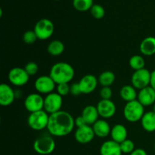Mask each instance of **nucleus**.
Segmentation results:
<instances>
[{
    "mask_svg": "<svg viewBox=\"0 0 155 155\" xmlns=\"http://www.w3.org/2000/svg\"><path fill=\"white\" fill-rule=\"evenodd\" d=\"M101 155H122L120 145L113 140H107L103 142L100 147Z\"/></svg>",
    "mask_w": 155,
    "mask_h": 155,
    "instance_id": "f3484780",
    "label": "nucleus"
},
{
    "mask_svg": "<svg viewBox=\"0 0 155 155\" xmlns=\"http://www.w3.org/2000/svg\"><path fill=\"white\" fill-rule=\"evenodd\" d=\"M130 155H148L145 150L142 148H136Z\"/></svg>",
    "mask_w": 155,
    "mask_h": 155,
    "instance_id": "c9c22d12",
    "label": "nucleus"
},
{
    "mask_svg": "<svg viewBox=\"0 0 155 155\" xmlns=\"http://www.w3.org/2000/svg\"><path fill=\"white\" fill-rule=\"evenodd\" d=\"M8 77L11 84L18 87L25 86L30 79V76L25 69L19 67H15L11 69L8 72Z\"/></svg>",
    "mask_w": 155,
    "mask_h": 155,
    "instance_id": "1a4fd4ad",
    "label": "nucleus"
},
{
    "mask_svg": "<svg viewBox=\"0 0 155 155\" xmlns=\"http://www.w3.org/2000/svg\"><path fill=\"white\" fill-rule=\"evenodd\" d=\"M91 15L95 19H101L105 15V10L104 8L98 4H94L90 9Z\"/></svg>",
    "mask_w": 155,
    "mask_h": 155,
    "instance_id": "cd10ccee",
    "label": "nucleus"
},
{
    "mask_svg": "<svg viewBox=\"0 0 155 155\" xmlns=\"http://www.w3.org/2000/svg\"><path fill=\"white\" fill-rule=\"evenodd\" d=\"M38 39L34 30H27L23 35V41L27 45H32Z\"/></svg>",
    "mask_w": 155,
    "mask_h": 155,
    "instance_id": "c756f323",
    "label": "nucleus"
},
{
    "mask_svg": "<svg viewBox=\"0 0 155 155\" xmlns=\"http://www.w3.org/2000/svg\"><path fill=\"white\" fill-rule=\"evenodd\" d=\"M24 104L30 113L39 111L44 108V98L39 93L29 94L24 100Z\"/></svg>",
    "mask_w": 155,
    "mask_h": 155,
    "instance_id": "9b49d317",
    "label": "nucleus"
},
{
    "mask_svg": "<svg viewBox=\"0 0 155 155\" xmlns=\"http://www.w3.org/2000/svg\"><path fill=\"white\" fill-rule=\"evenodd\" d=\"M110 135L111 137V140L120 144L121 142L127 139L128 131L125 126L118 124L112 127Z\"/></svg>",
    "mask_w": 155,
    "mask_h": 155,
    "instance_id": "6ab92c4d",
    "label": "nucleus"
},
{
    "mask_svg": "<svg viewBox=\"0 0 155 155\" xmlns=\"http://www.w3.org/2000/svg\"><path fill=\"white\" fill-rule=\"evenodd\" d=\"M47 51L51 55L59 56L64 51V45L61 40L54 39L49 42L47 46Z\"/></svg>",
    "mask_w": 155,
    "mask_h": 155,
    "instance_id": "393cba45",
    "label": "nucleus"
},
{
    "mask_svg": "<svg viewBox=\"0 0 155 155\" xmlns=\"http://www.w3.org/2000/svg\"><path fill=\"white\" fill-rule=\"evenodd\" d=\"M81 116L86 121L87 125H93L98 120V114L97 107L94 105H87L83 108Z\"/></svg>",
    "mask_w": 155,
    "mask_h": 155,
    "instance_id": "aec40b11",
    "label": "nucleus"
},
{
    "mask_svg": "<svg viewBox=\"0 0 155 155\" xmlns=\"http://www.w3.org/2000/svg\"><path fill=\"white\" fill-rule=\"evenodd\" d=\"M137 100L144 106L148 107L155 103V90L151 86L139 90Z\"/></svg>",
    "mask_w": 155,
    "mask_h": 155,
    "instance_id": "dca6fc26",
    "label": "nucleus"
},
{
    "mask_svg": "<svg viewBox=\"0 0 155 155\" xmlns=\"http://www.w3.org/2000/svg\"><path fill=\"white\" fill-rule=\"evenodd\" d=\"M113 95V92H112V89L110 87H102L100 90V96H101V99H106L108 100L110 99Z\"/></svg>",
    "mask_w": 155,
    "mask_h": 155,
    "instance_id": "473e14b6",
    "label": "nucleus"
},
{
    "mask_svg": "<svg viewBox=\"0 0 155 155\" xmlns=\"http://www.w3.org/2000/svg\"><path fill=\"white\" fill-rule=\"evenodd\" d=\"M80 89L82 94H90L96 89L98 84V80L96 77L92 74H86L80 79Z\"/></svg>",
    "mask_w": 155,
    "mask_h": 155,
    "instance_id": "4468645a",
    "label": "nucleus"
},
{
    "mask_svg": "<svg viewBox=\"0 0 155 155\" xmlns=\"http://www.w3.org/2000/svg\"><path fill=\"white\" fill-rule=\"evenodd\" d=\"M56 89H57V93H58L61 96H66L68 94H70L71 86L68 83H61V84L57 85Z\"/></svg>",
    "mask_w": 155,
    "mask_h": 155,
    "instance_id": "2f4dec72",
    "label": "nucleus"
},
{
    "mask_svg": "<svg viewBox=\"0 0 155 155\" xmlns=\"http://www.w3.org/2000/svg\"><path fill=\"white\" fill-rule=\"evenodd\" d=\"M141 53L145 56H151L155 54V37L148 36L141 42L139 45Z\"/></svg>",
    "mask_w": 155,
    "mask_h": 155,
    "instance_id": "412c9836",
    "label": "nucleus"
},
{
    "mask_svg": "<svg viewBox=\"0 0 155 155\" xmlns=\"http://www.w3.org/2000/svg\"><path fill=\"white\" fill-rule=\"evenodd\" d=\"M33 30L36 33L38 39L46 40L54 33V25L51 20L48 18H42L35 24Z\"/></svg>",
    "mask_w": 155,
    "mask_h": 155,
    "instance_id": "39448f33",
    "label": "nucleus"
},
{
    "mask_svg": "<svg viewBox=\"0 0 155 155\" xmlns=\"http://www.w3.org/2000/svg\"><path fill=\"white\" fill-rule=\"evenodd\" d=\"M150 86L153 88L155 90V70L151 72V83Z\"/></svg>",
    "mask_w": 155,
    "mask_h": 155,
    "instance_id": "e433bc0d",
    "label": "nucleus"
},
{
    "mask_svg": "<svg viewBox=\"0 0 155 155\" xmlns=\"http://www.w3.org/2000/svg\"><path fill=\"white\" fill-rule=\"evenodd\" d=\"M120 145L121 151L123 154H131L136 148H135V144L131 139H126L123 142L120 144Z\"/></svg>",
    "mask_w": 155,
    "mask_h": 155,
    "instance_id": "c85d7f7f",
    "label": "nucleus"
},
{
    "mask_svg": "<svg viewBox=\"0 0 155 155\" xmlns=\"http://www.w3.org/2000/svg\"><path fill=\"white\" fill-rule=\"evenodd\" d=\"M70 94H71L74 96H79L81 95L82 92L80 89V84L79 83H74L71 85V90H70Z\"/></svg>",
    "mask_w": 155,
    "mask_h": 155,
    "instance_id": "72a5a7b5",
    "label": "nucleus"
},
{
    "mask_svg": "<svg viewBox=\"0 0 155 155\" xmlns=\"http://www.w3.org/2000/svg\"><path fill=\"white\" fill-rule=\"evenodd\" d=\"M116 80V76L114 74V72L110 71H106L101 73L98 77V83L101 85L102 87H110V86L113 85Z\"/></svg>",
    "mask_w": 155,
    "mask_h": 155,
    "instance_id": "b1692460",
    "label": "nucleus"
},
{
    "mask_svg": "<svg viewBox=\"0 0 155 155\" xmlns=\"http://www.w3.org/2000/svg\"><path fill=\"white\" fill-rule=\"evenodd\" d=\"M34 87L39 93L48 95L54 90L56 83L49 75H43L36 79L34 83Z\"/></svg>",
    "mask_w": 155,
    "mask_h": 155,
    "instance_id": "9d476101",
    "label": "nucleus"
},
{
    "mask_svg": "<svg viewBox=\"0 0 155 155\" xmlns=\"http://www.w3.org/2000/svg\"><path fill=\"white\" fill-rule=\"evenodd\" d=\"M24 69L27 71V74H29V76H34L37 74L38 71H39V66L36 63L33 61H30L25 65L24 67Z\"/></svg>",
    "mask_w": 155,
    "mask_h": 155,
    "instance_id": "7c9ffc66",
    "label": "nucleus"
},
{
    "mask_svg": "<svg viewBox=\"0 0 155 155\" xmlns=\"http://www.w3.org/2000/svg\"><path fill=\"white\" fill-rule=\"evenodd\" d=\"M95 136L92 127L89 125H85L83 127L77 129L74 133V138L76 141L80 144L86 145L93 140Z\"/></svg>",
    "mask_w": 155,
    "mask_h": 155,
    "instance_id": "f8f14e48",
    "label": "nucleus"
},
{
    "mask_svg": "<svg viewBox=\"0 0 155 155\" xmlns=\"http://www.w3.org/2000/svg\"><path fill=\"white\" fill-rule=\"evenodd\" d=\"M56 143L52 137L43 136L36 139L33 143V150L40 155H48L55 149Z\"/></svg>",
    "mask_w": 155,
    "mask_h": 155,
    "instance_id": "423d86ee",
    "label": "nucleus"
},
{
    "mask_svg": "<svg viewBox=\"0 0 155 155\" xmlns=\"http://www.w3.org/2000/svg\"><path fill=\"white\" fill-rule=\"evenodd\" d=\"M74 127L75 119L72 115L65 110H60L49 115L47 130L54 137H64L71 134Z\"/></svg>",
    "mask_w": 155,
    "mask_h": 155,
    "instance_id": "f257e3e1",
    "label": "nucleus"
},
{
    "mask_svg": "<svg viewBox=\"0 0 155 155\" xmlns=\"http://www.w3.org/2000/svg\"><path fill=\"white\" fill-rule=\"evenodd\" d=\"M96 107L99 116L103 119H110L114 116L117 111L116 105L110 99H101Z\"/></svg>",
    "mask_w": 155,
    "mask_h": 155,
    "instance_id": "ddd939ff",
    "label": "nucleus"
},
{
    "mask_svg": "<svg viewBox=\"0 0 155 155\" xmlns=\"http://www.w3.org/2000/svg\"><path fill=\"white\" fill-rule=\"evenodd\" d=\"M151 72L146 68L134 71L131 77L132 86L139 90L148 87L151 83Z\"/></svg>",
    "mask_w": 155,
    "mask_h": 155,
    "instance_id": "6e6552de",
    "label": "nucleus"
},
{
    "mask_svg": "<svg viewBox=\"0 0 155 155\" xmlns=\"http://www.w3.org/2000/svg\"><path fill=\"white\" fill-rule=\"evenodd\" d=\"M16 98V93L12 86L6 83L0 86V104L3 107L11 105Z\"/></svg>",
    "mask_w": 155,
    "mask_h": 155,
    "instance_id": "2eb2a0df",
    "label": "nucleus"
},
{
    "mask_svg": "<svg viewBox=\"0 0 155 155\" xmlns=\"http://www.w3.org/2000/svg\"><path fill=\"white\" fill-rule=\"evenodd\" d=\"M130 66L133 70L139 71V70L143 69L145 66V61L142 56L139 54H136L130 58Z\"/></svg>",
    "mask_w": 155,
    "mask_h": 155,
    "instance_id": "a878e982",
    "label": "nucleus"
},
{
    "mask_svg": "<svg viewBox=\"0 0 155 155\" xmlns=\"http://www.w3.org/2000/svg\"><path fill=\"white\" fill-rule=\"evenodd\" d=\"M49 120V114L45 110H41L39 111L30 113L27 118V124L33 130L41 131L47 129Z\"/></svg>",
    "mask_w": 155,
    "mask_h": 155,
    "instance_id": "20e7f679",
    "label": "nucleus"
},
{
    "mask_svg": "<svg viewBox=\"0 0 155 155\" xmlns=\"http://www.w3.org/2000/svg\"><path fill=\"white\" fill-rule=\"evenodd\" d=\"M154 149H155V144H154Z\"/></svg>",
    "mask_w": 155,
    "mask_h": 155,
    "instance_id": "ea45409f",
    "label": "nucleus"
},
{
    "mask_svg": "<svg viewBox=\"0 0 155 155\" xmlns=\"http://www.w3.org/2000/svg\"><path fill=\"white\" fill-rule=\"evenodd\" d=\"M75 71L74 68L67 62H58L52 65L50 70L49 76L56 85L69 83L74 79Z\"/></svg>",
    "mask_w": 155,
    "mask_h": 155,
    "instance_id": "f03ea898",
    "label": "nucleus"
},
{
    "mask_svg": "<svg viewBox=\"0 0 155 155\" xmlns=\"http://www.w3.org/2000/svg\"><path fill=\"white\" fill-rule=\"evenodd\" d=\"M85 125H87L85 121V120L83 119V117L82 116L77 117V118H75V127H77V128L79 127H83Z\"/></svg>",
    "mask_w": 155,
    "mask_h": 155,
    "instance_id": "f704fd0d",
    "label": "nucleus"
},
{
    "mask_svg": "<svg viewBox=\"0 0 155 155\" xmlns=\"http://www.w3.org/2000/svg\"><path fill=\"white\" fill-rule=\"evenodd\" d=\"M142 127L145 131L153 133L155 131V113L152 110L145 112L141 120Z\"/></svg>",
    "mask_w": 155,
    "mask_h": 155,
    "instance_id": "4be33fe9",
    "label": "nucleus"
},
{
    "mask_svg": "<svg viewBox=\"0 0 155 155\" xmlns=\"http://www.w3.org/2000/svg\"><path fill=\"white\" fill-rule=\"evenodd\" d=\"M54 1H59V0H54Z\"/></svg>",
    "mask_w": 155,
    "mask_h": 155,
    "instance_id": "58836bf2",
    "label": "nucleus"
},
{
    "mask_svg": "<svg viewBox=\"0 0 155 155\" xmlns=\"http://www.w3.org/2000/svg\"><path fill=\"white\" fill-rule=\"evenodd\" d=\"M62 104H63V98L57 92H51L48 94L44 98V108L48 114L58 112L61 110Z\"/></svg>",
    "mask_w": 155,
    "mask_h": 155,
    "instance_id": "0eeeda50",
    "label": "nucleus"
},
{
    "mask_svg": "<svg viewBox=\"0 0 155 155\" xmlns=\"http://www.w3.org/2000/svg\"><path fill=\"white\" fill-rule=\"evenodd\" d=\"M120 95L124 101L130 102L137 99L138 93L136 89L132 85H126L120 89Z\"/></svg>",
    "mask_w": 155,
    "mask_h": 155,
    "instance_id": "5701e85b",
    "label": "nucleus"
},
{
    "mask_svg": "<svg viewBox=\"0 0 155 155\" xmlns=\"http://www.w3.org/2000/svg\"><path fill=\"white\" fill-rule=\"evenodd\" d=\"M93 5V0H73V6L79 12L90 10Z\"/></svg>",
    "mask_w": 155,
    "mask_h": 155,
    "instance_id": "bb28decb",
    "label": "nucleus"
},
{
    "mask_svg": "<svg viewBox=\"0 0 155 155\" xmlns=\"http://www.w3.org/2000/svg\"><path fill=\"white\" fill-rule=\"evenodd\" d=\"M152 111H154V113H155V103L154 104H153V110H152Z\"/></svg>",
    "mask_w": 155,
    "mask_h": 155,
    "instance_id": "4c0bfd02",
    "label": "nucleus"
},
{
    "mask_svg": "<svg viewBox=\"0 0 155 155\" xmlns=\"http://www.w3.org/2000/svg\"><path fill=\"white\" fill-rule=\"evenodd\" d=\"M144 106L137 99L127 102L124 107V116L127 121L136 123L141 121L145 114Z\"/></svg>",
    "mask_w": 155,
    "mask_h": 155,
    "instance_id": "7ed1b4c3",
    "label": "nucleus"
},
{
    "mask_svg": "<svg viewBox=\"0 0 155 155\" xmlns=\"http://www.w3.org/2000/svg\"><path fill=\"white\" fill-rule=\"evenodd\" d=\"M95 136L99 138H105L110 134L111 127L105 120H98L92 126Z\"/></svg>",
    "mask_w": 155,
    "mask_h": 155,
    "instance_id": "a211bd4d",
    "label": "nucleus"
}]
</instances>
